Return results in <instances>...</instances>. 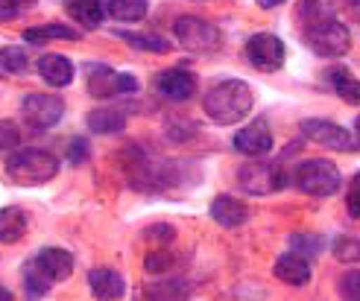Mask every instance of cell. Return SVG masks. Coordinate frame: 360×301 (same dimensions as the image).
I'll use <instances>...</instances> for the list:
<instances>
[{"label":"cell","mask_w":360,"mask_h":301,"mask_svg":"<svg viewBox=\"0 0 360 301\" xmlns=\"http://www.w3.org/2000/svg\"><path fill=\"white\" fill-rule=\"evenodd\" d=\"M252 102H255V97H252L246 82L226 79L205 94V114L220 126H231V123L243 120L252 112Z\"/></svg>","instance_id":"obj_1"},{"label":"cell","mask_w":360,"mask_h":301,"mask_svg":"<svg viewBox=\"0 0 360 301\" xmlns=\"http://www.w3.org/2000/svg\"><path fill=\"white\" fill-rule=\"evenodd\" d=\"M6 173L18 185H44L59 173V161L44 149H18L6 158Z\"/></svg>","instance_id":"obj_2"},{"label":"cell","mask_w":360,"mask_h":301,"mask_svg":"<svg viewBox=\"0 0 360 301\" xmlns=\"http://www.w3.org/2000/svg\"><path fill=\"white\" fill-rule=\"evenodd\" d=\"M293 185L308 196H334L343 187V179L331 161H304L293 173Z\"/></svg>","instance_id":"obj_3"},{"label":"cell","mask_w":360,"mask_h":301,"mask_svg":"<svg viewBox=\"0 0 360 301\" xmlns=\"http://www.w3.org/2000/svg\"><path fill=\"white\" fill-rule=\"evenodd\" d=\"M308 47L316 53V56H326V59H337L343 56V53L349 50V29L334 21V18H322V21H314L308 27Z\"/></svg>","instance_id":"obj_4"},{"label":"cell","mask_w":360,"mask_h":301,"mask_svg":"<svg viewBox=\"0 0 360 301\" xmlns=\"http://www.w3.org/2000/svg\"><path fill=\"white\" fill-rule=\"evenodd\" d=\"M85 79H88V94L97 100L138 91V79L132 74H117L109 65H88Z\"/></svg>","instance_id":"obj_5"},{"label":"cell","mask_w":360,"mask_h":301,"mask_svg":"<svg viewBox=\"0 0 360 301\" xmlns=\"http://www.w3.org/2000/svg\"><path fill=\"white\" fill-rule=\"evenodd\" d=\"M173 35L179 39V44L193 50V53H211V50H217L220 47V29L202 21V18H179L176 27H173Z\"/></svg>","instance_id":"obj_6"},{"label":"cell","mask_w":360,"mask_h":301,"mask_svg":"<svg viewBox=\"0 0 360 301\" xmlns=\"http://www.w3.org/2000/svg\"><path fill=\"white\" fill-rule=\"evenodd\" d=\"M238 182L246 193L252 196H266V193H276L284 187V173L278 164H269V161H249L238 170Z\"/></svg>","instance_id":"obj_7"},{"label":"cell","mask_w":360,"mask_h":301,"mask_svg":"<svg viewBox=\"0 0 360 301\" xmlns=\"http://www.w3.org/2000/svg\"><path fill=\"white\" fill-rule=\"evenodd\" d=\"M302 132L308 135L314 144L337 149V152H352V149L360 147V138H354L346 126H337V123H331V120H304Z\"/></svg>","instance_id":"obj_8"},{"label":"cell","mask_w":360,"mask_h":301,"mask_svg":"<svg viewBox=\"0 0 360 301\" xmlns=\"http://www.w3.org/2000/svg\"><path fill=\"white\" fill-rule=\"evenodd\" d=\"M246 56L258 70L273 74V70H278L284 65V44L273 32H258V35H252V39L246 41Z\"/></svg>","instance_id":"obj_9"},{"label":"cell","mask_w":360,"mask_h":301,"mask_svg":"<svg viewBox=\"0 0 360 301\" xmlns=\"http://www.w3.org/2000/svg\"><path fill=\"white\" fill-rule=\"evenodd\" d=\"M21 112H24V120L32 129H50L62 120L65 102L59 97H53V94H30L21 105Z\"/></svg>","instance_id":"obj_10"},{"label":"cell","mask_w":360,"mask_h":301,"mask_svg":"<svg viewBox=\"0 0 360 301\" xmlns=\"http://www.w3.org/2000/svg\"><path fill=\"white\" fill-rule=\"evenodd\" d=\"M235 149L240 155H249V158L273 152V132H269L266 120H252L246 129H240L235 135Z\"/></svg>","instance_id":"obj_11"},{"label":"cell","mask_w":360,"mask_h":301,"mask_svg":"<svg viewBox=\"0 0 360 301\" xmlns=\"http://www.w3.org/2000/svg\"><path fill=\"white\" fill-rule=\"evenodd\" d=\"M155 88H158L161 97H167L173 102H185V100H191L196 94V76L185 67H173V70L158 74Z\"/></svg>","instance_id":"obj_12"},{"label":"cell","mask_w":360,"mask_h":301,"mask_svg":"<svg viewBox=\"0 0 360 301\" xmlns=\"http://www.w3.org/2000/svg\"><path fill=\"white\" fill-rule=\"evenodd\" d=\"M276 275L287 287H304L311 281V263L302 252H287L276 260Z\"/></svg>","instance_id":"obj_13"},{"label":"cell","mask_w":360,"mask_h":301,"mask_svg":"<svg viewBox=\"0 0 360 301\" xmlns=\"http://www.w3.org/2000/svg\"><path fill=\"white\" fill-rule=\"evenodd\" d=\"M35 263L44 269V275L53 281V284L70 278V272H74V257H70V252H65V249H41L35 255Z\"/></svg>","instance_id":"obj_14"},{"label":"cell","mask_w":360,"mask_h":301,"mask_svg":"<svg viewBox=\"0 0 360 301\" xmlns=\"http://www.w3.org/2000/svg\"><path fill=\"white\" fill-rule=\"evenodd\" d=\"M39 74L44 76V82L65 88L70 79H74V65H70V59L62 56V53H47V56L39 59Z\"/></svg>","instance_id":"obj_15"},{"label":"cell","mask_w":360,"mask_h":301,"mask_svg":"<svg viewBox=\"0 0 360 301\" xmlns=\"http://www.w3.org/2000/svg\"><path fill=\"white\" fill-rule=\"evenodd\" d=\"M65 6H68V15L85 29H97L103 24V18L109 15L105 12V0H65Z\"/></svg>","instance_id":"obj_16"},{"label":"cell","mask_w":360,"mask_h":301,"mask_svg":"<svg viewBox=\"0 0 360 301\" xmlns=\"http://www.w3.org/2000/svg\"><path fill=\"white\" fill-rule=\"evenodd\" d=\"M211 217L217 220L223 228H238V225L246 222L249 210H246V205H243L240 199H235V196H217V199L211 202Z\"/></svg>","instance_id":"obj_17"},{"label":"cell","mask_w":360,"mask_h":301,"mask_svg":"<svg viewBox=\"0 0 360 301\" xmlns=\"http://www.w3.org/2000/svg\"><path fill=\"white\" fill-rule=\"evenodd\" d=\"M88 129L94 135H117L126 129V114L120 109H94L88 114Z\"/></svg>","instance_id":"obj_18"},{"label":"cell","mask_w":360,"mask_h":301,"mask_svg":"<svg viewBox=\"0 0 360 301\" xmlns=\"http://www.w3.org/2000/svg\"><path fill=\"white\" fill-rule=\"evenodd\" d=\"M88 284H91V293L97 298H120L126 284H123V278L112 269H94L91 275H88Z\"/></svg>","instance_id":"obj_19"},{"label":"cell","mask_w":360,"mask_h":301,"mask_svg":"<svg viewBox=\"0 0 360 301\" xmlns=\"http://www.w3.org/2000/svg\"><path fill=\"white\" fill-rule=\"evenodd\" d=\"M24 39L30 44H50V41H77L79 39V32L77 29H70L65 24H44V27H30L24 29Z\"/></svg>","instance_id":"obj_20"},{"label":"cell","mask_w":360,"mask_h":301,"mask_svg":"<svg viewBox=\"0 0 360 301\" xmlns=\"http://www.w3.org/2000/svg\"><path fill=\"white\" fill-rule=\"evenodd\" d=\"M147 0H105V12L120 24H135L147 15Z\"/></svg>","instance_id":"obj_21"},{"label":"cell","mask_w":360,"mask_h":301,"mask_svg":"<svg viewBox=\"0 0 360 301\" xmlns=\"http://www.w3.org/2000/svg\"><path fill=\"white\" fill-rule=\"evenodd\" d=\"M27 234V217L18 208L0 210V243H18Z\"/></svg>","instance_id":"obj_22"},{"label":"cell","mask_w":360,"mask_h":301,"mask_svg":"<svg viewBox=\"0 0 360 301\" xmlns=\"http://www.w3.org/2000/svg\"><path fill=\"white\" fill-rule=\"evenodd\" d=\"M328 79H331V85H334V91L343 97L346 102H360V79H354L346 67H337V70H331L328 74Z\"/></svg>","instance_id":"obj_23"},{"label":"cell","mask_w":360,"mask_h":301,"mask_svg":"<svg viewBox=\"0 0 360 301\" xmlns=\"http://www.w3.org/2000/svg\"><path fill=\"white\" fill-rule=\"evenodd\" d=\"M50 287H53V281L44 275V269L39 267V263H35V257L27 260V263H24V290H27V295L39 298V295H44Z\"/></svg>","instance_id":"obj_24"},{"label":"cell","mask_w":360,"mask_h":301,"mask_svg":"<svg viewBox=\"0 0 360 301\" xmlns=\"http://www.w3.org/2000/svg\"><path fill=\"white\" fill-rule=\"evenodd\" d=\"M27 53L21 47H4L0 50V74H15L21 76L27 74Z\"/></svg>","instance_id":"obj_25"},{"label":"cell","mask_w":360,"mask_h":301,"mask_svg":"<svg viewBox=\"0 0 360 301\" xmlns=\"http://www.w3.org/2000/svg\"><path fill=\"white\" fill-rule=\"evenodd\" d=\"M123 39L129 41L132 47L138 50H150V53H167L170 44L165 39H158V35H132V32H123Z\"/></svg>","instance_id":"obj_26"},{"label":"cell","mask_w":360,"mask_h":301,"mask_svg":"<svg viewBox=\"0 0 360 301\" xmlns=\"http://www.w3.org/2000/svg\"><path fill=\"white\" fill-rule=\"evenodd\" d=\"M18 144H21V132H18V126L12 120H0V149L9 152Z\"/></svg>","instance_id":"obj_27"},{"label":"cell","mask_w":360,"mask_h":301,"mask_svg":"<svg viewBox=\"0 0 360 301\" xmlns=\"http://www.w3.org/2000/svg\"><path fill=\"white\" fill-rule=\"evenodd\" d=\"M346 208L354 220H360V173L349 182V193H346Z\"/></svg>","instance_id":"obj_28"},{"label":"cell","mask_w":360,"mask_h":301,"mask_svg":"<svg viewBox=\"0 0 360 301\" xmlns=\"http://www.w3.org/2000/svg\"><path fill=\"white\" fill-rule=\"evenodd\" d=\"M88 152H91V149H88V140L85 138H74V140H70V147H68V161L70 164H82L88 158Z\"/></svg>","instance_id":"obj_29"},{"label":"cell","mask_w":360,"mask_h":301,"mask_svg":"<svg viewBox=\"0 0 360 301\" xmlns=\"http://www.w3.org/2000/svg\"><path fill=\"white\" fill-rule=\"evenodd\" d=\"M293 246H296V252H302L308 257V255H319L322 240L319 237H293Z\"/></svg>","instance_id":"obj_30"},{"label":"cell","mask_w":360,"mask_h":301,"mask_svg":"<svg viewBox=\"0 0 360 301\" xmlns=\"http://www.w3.org/2000/svg\"><path fill=\"white\" fill-rule=\"evenodd\" d=\"M340 290H343L346 298H360V272H346Z\"/></svg>","instance_id":"obj_31"},{"label":"cell","mask_w":360,"mask_h":301,"mask_svg":"<svg viewBox=\"0 0 360 301\" xmlns=\"http://www.w3.org/2000/svg\"><path fill=\"white\" fill-rule=\"evenodd\" d=\"M30 4H35V0H0V21H9V18H15L18 9Z\"/></svg>","instance_id":"obj_32"},{"label":"cell","mask_w":360,"mask_h":301,"mask_svg":"<svg viewBox=\"0 0 360 301\" xmlns=\"http://www.w3.org/2000/svg\"><path fill=\"white\" fill-rule=\"evenodd\" d=\"M170 260H173V257H170V255H165V252H153V255L147 257V269L158 275V272H165V269L170 267Z\"/></svg>","instance_id":"obj_33"},{"label":"cell","mask_w":360,"mask_h":301,"mask_svg":"<svg viewBox=\"0 0 360 301\" xmlns=\"http://www.w3.org/2000/svg\"><path fill=\"white\" fill-rule=\"evenodd\" d=\"M284 0H258V6L261 9H276V6H281Z\"/></svg>","instance_id":"obj_34"},{"label":"cell","mask_w":360,"mask_h":301,"mask_svg":"<svg viewBox=\"0 0 360 301\" xmlns=\"http://www.w3.org/2000/svg\"><path fill=\"white\" fill-rule=\"evenodd\" d=\"M12 298V293L9 290H4V287H0V301H9Z\"/></svg>","instance_id":"obj_35"},{"label":"cell","mask_w":360,"mask_h":301,"mask_svg":"<svg viewBox=\"0 0 360 301\" xmlns=\"http://www.w3.org/2000/svg\"><path fill=\"white\" fill-rule=\"evenodd\" d=\"M349 4H352V6H354V9L360 12V0H349Z\"/></svg>","instance_id":"obj_36"},{"label":"cell","mask_w":360,"mask_h":301,"mask_svg":"<svg viewBox=\"0 0 360 301\" xmlns=\"http://www.w3.org/2000/svg\"><path fill=\"white\" fill-rule=\"evenodd\" d=\"M354 129H357V138H360V117L354 120Z\"/></svg>","instance_id":"obj_37"}]
</instances>
